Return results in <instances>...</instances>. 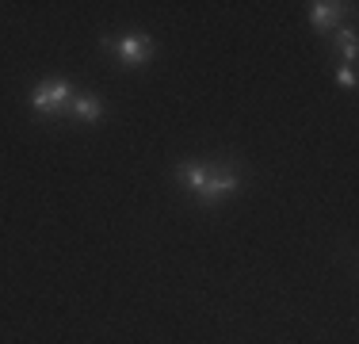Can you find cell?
I'll return each instance as SVG.
<instances>
[{"instance_id":"6da1fadb","label":"cell","mask_w":359,"mask_h":344,"mask_svg":"<svg viewBox=\"0 0 359 344\" xmlns=\"http://www.w3.org/2000/svg\"><path fill=\"white\" fill-rule=\"evenodd\" d=\"M180 180H184L203 203H222L226 195H233L237 187H241V176H237V172H210L203 165H184L180 168Z\"/></svg>"},{"instance_id":"7a4b0ae2","label":"cell","mask_w":359,"mask_h":344,"mask_svg":"<svg viewBox=\"0 0 359 344\" xmlns=\"http://www.w3.org/2000/svg\"><path fill=\"white\" fill-rule=\"evenodd\" d=\"M69 103H73V88L65 81H46L31 92V107L42 111V115H57V111H65Z\"/></svg>"},{"instance_id":"3957f363","label":"cell","mask_w":359,"mask_h":344,"mask_svg":"<svg viewBox=\"0 0 359 344\" xmlns=\"http://www.w3.org/2000/svg\"><path fill=\"white\" fill-rule=\"evenodd\" d=\"M115 50H118V58H123V62H130V65H142L145 58L153 54V42L145 39V34H123V39L115 42Z\"/></svg>"},{"instance_id":"277c9868","label":"cell","mask_w":359,"mask_h":344,"mask_svg":"<svg viewBox=\"0 0 359 344\" xmlns=\"http://www.w3.org/2000/svg\"><path fill=\"white\" fill-rule=\"evenodd\" d=\"M69 111L81 123H96L100 115H104V103H100L96 96H73V103H69Z\"/></svg>"},{"instance_id":"5b68a950","label":"cell","mask_w":359,"mask_h":344,"mask_svg":"<svg viewBox=\"0 0 359 344\" xmlns=\"http://www.w3.org/2000/svg\"><path fill=\"white\" fill-rule=\"evenodd\" d=\"M310 20H313V27H337V20H340V4H329V0H318V4L310 8Z\"/></svg>"},{"instance_id":"8992f818","label":"cell","mask_w":359,"mask_h":344,"mask_svg":"<svg viewBox=\"0 0 359 344\" xmlns=\"http://www.w3.org/2000/svg\"><path fill=\"white\" fill-rule=\"evenodd\" d=\"M340 46H344V58H348V62H352V58H355V31H344V34H340Z\"/></svg>"},{"instance_id":"52a82bcc","label":"cell","mask_w":359,"mask_h":344,"mask_svg":"<svg viewBox=\"0 0 359 344\" xmlns=\"http://www.w3.org/2000/svg\"><path fill=\"white\" fill-rule=\"evenodd\" d=\"M337 81L344 84V88H355V73H352V69H340V73H337Z\"/></svg>"}]
</instances>
